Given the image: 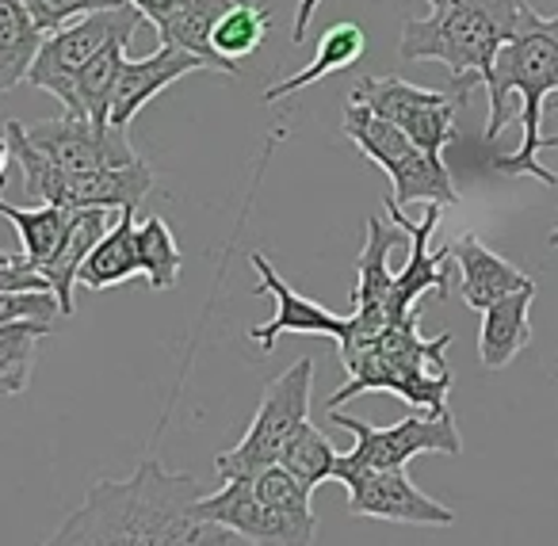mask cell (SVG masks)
<instances>
[{"instance_id": "1", "label": "cell", "mask_w": 558, "mask_h": 546, "mask_svg": "<svg viewBox=\"0 0 558 546\" xmlns=\"http://www.w3.org/2000/svg\"><path fill=\"white\" fill-rule=\"evenodd\" d=\"M203 485L142 459L123 482H96L50 543L62 546H238L245 538L195 515Z\"/></svg>"}, {"instance_id": "2", "label": "cell", "mask_w": 558, "mask_h": 546, "mask_svg": "<svg viewBox=\"0 0 558 546\" xmlns=\"http://www.w3.org/2000/svg\"><path fill=\"white\" fill-rule=\"evenodd\" d=\"M482 85L489 96V123L482 138L497 142L512 119L524 134L517 154L494 157L489 165L505 177H535L539 184L558 187V177L539 161L543 108L550 104V96H558V16H539L527 4L520 32L497 50L494 70Z\"/></svg>"}, {"instance_id": "3", "label": "cell", "mask_w": 558, "mask_h": 546, "mask_svg": "<svg viewBox=\"0 0 558 546\" xmlns=\"http://www.w3.org/2000/svg\"><path fill=\"white\" fill-rule=\"evenodd\" d=\"M433 16L405 20L398 54L405 62H440L459 104L489 77L497 50L520 32L527 0H428Z\"/></svg>"}, {"instance_id": "4", "label": "cell", "mask_w": 558, "mask_h": 546, "mask_svg": "<svg viewBox=\"0 0 558 546\" xmlns=\"http://www.w3.org/2000/svg\"><path fill=\"white\" fill-rule=\"evenodd\" d=\"M421 314L405 317L398 325H383L379 337L372 344L344 352V375L349 383L337 393H329V405H344L349 398L372 390H390L413 409L425 413H448V390H451V371H448V352L451 332L440 337H421L417 329Z\"/></svg>"}, {"instance_id": "5", "label": "cell", "mask_w": 558, "mask_h": 546, "mask_svg": "<svg viewBox=\"0 0 558 546\" xmlns=\"http://www.w3.org/2000/svg\"><path fill=\"white\" fill-rule=\"evenodd\" d=\"M341 131L356 142V149L372 165H379L390 177V199L398 207L405 203H440V207H456L459 192L451 184V172L444 161L428 157L417 142L405 131H398L390 119L375 116L372 108L349 100L341 116Z\"/></svg>"}, {"instance_id": "6", "label": "cell", "mask_w": 558, "mask_h": 546, "mask_svg": "<svg viewBox=\"0 0 558 546\" xmlns=\"http://www.w3.org/2000/svg\"><path fill=\"white\" fill-rule=\"evenodd\" d=\"M12 157L24 169V180L39 203H58V207H108V210H134L149 192H154V169L146 161L123 165V169L104 172H65L27 138L24 123H9Z\"/></svg>"}, {"instance_id": "7", "label": "cell", "mask_w": 558, "mask_h": 546, "mask_svg": "<svg viewBox=\"0 0 558 546\" xmlns=\"http://www.w3.org/2000/svg\"><path fill=\"white\" fill-rule=\"evenodd\" d=\"M311 390H314V360L303 355V360H295L283 375H276L264 386L260 409H256L241 444L215 459L218 477L222 482L226 477H256L264 466H276L299 424L311 421Z\"/></svg>"}, {"instance_id": "8", "label": "cell", "mask_w": 558, "mask_h": 546, "mask_svg": "<svg viewBox=\"0 0 558 546\" xmlns=\"http://www.w3.org/2000/svg\"><path fill=\"white\" fill-rule=\"evenodd\" d=\"M329 421L337 428H349L356 436V447L344 454H337L333 477L349 482L352 474L364 470H395L405 466L413 454H459L463 439H459L456 416L451 413H413L405 421L390 424V428H375V424L360 421V416L341 413L337 405H329Z\"/></svg>"}, {"instance_id": "9", "label": "cell", "mask_w": 558, "mask_h": 546, "mask_svg": "<svg viewBox=\"0 0 558 546\" xmlns=\"http://www.w3.org/2000/svg\"><path fill=\"white\" fill-rule=\"evenodd\" d=\"M142 24H146V16H142L134 4H119V9L88 12V16L65 24L62 32H50L47 39H43L39 54H35L27 85L50 93L54 100H62V108H65L77 73L85 70L100 50H108L111 43L134 39V32H138Z\"/></svg>"}, {"instance_id": "10", "label": "cell", "mask_w": 558, "mask_h": 546, "mask_svg": "<svg viewBox=\"0 0 558 546\" xmlns=\"http://www.w3.org/2000/svg\"><path fill=\"white\" fill-rule=\"evenodd\" d=\"M349 100L372 108L375 116L390 119L398 131H405L428 157L444 161V149L456 142V96L417 88L402 77H360L352 85Z\"/></svg>"}, {"instance_id": "11", "label": "cell", "mask_w": 558, "mask_h": 546, "mask_svg": "<svg viewBox=\"0 0 558 546\" xmlns=\"http://www.w3.org/2000/svg\"><path fill=\"white\" fill-rule=\"evenodd\" d=\"M383 207H387L390 222H395L398 230L405 233V241H410V260H405L402 271H395V287H390V302H387V325H398V321H405V317L417 314V302L425 299L428 291L448 299L451 253H448V245L433 248V233H436V226H440V203H425V218H421V222H410L390 195Z\"/></svg>"}, {"instance_id": "12", "label": "cell", "mask_w": 558, "mask_h": 546, "mask_svg": "<svg viewBox=\"0 0 558 546\" xmlns=\"http://www.w3.org/2000/svg\"><path fill=\"white\" fill-rule=\"evenodd\" d=\"M27 138L65 172H104V169H123V165H134L138 154H134L131 138H126L123 126H96L93 119H43V123L27 126Z\"/></svg>"}, {"instance_id": "13", "label": "cell", "mask_w": 558, "mask_h": 546, "mask_svg": "<svg viewBox=\"0 0 558 546\" xmlns=\"http://www.w3.org/2000/svg\"><path fill=\"white\" fill-rule=\"evenodd\" d=\"M195 515L222 527L238 531L245 543H314L318 527L299 523L291 515H283L279 508H271L268 500L256 493L253 477H226V485L218 493H203L195 500Z\"/></svg>"}, {"instance_id": "14", "label": "cell", "mask_w": 558, "mask_h": 546, "mask_svg": "<svg viewBox=\"0 0 558 546\" xmlns=\"http://www.w3.org/2000/svg\"><path fill=\"white\" fill-rule=\"evenodd\" d=\"M402 238L405 233L398 230L395 222L387 226L383 218H367V241L356 264V291H352V317H349L352 329H349V337L337 344V355L372 344L383 325H387V302H390V287H395L390 248Z\"/></svg>"}, {"instance_id": "15", "label": "cell", "mask_w": 558, "mask_h": 546, "mask_svg": "<svg viewBox=\"0 0 558 546\" xmlns=\"http://www.w3.org/2000/svg\"><path fill=\"white\" fill-rule=\"evenodd\" d=\"M349 512L367 515V520H387V523H413V527H451L456 512L428 493L413 485L405 466L395 470H364L352 474L349 482Z\"/></svg>"}, {"instance_id": "16", "label": "cell", "mask_w": 558, "mask_h": 546, "mask_svg": "<svg viewBox=\"0 0 558 546\" xmlns=\"http://www.w3.org/2000/svg\"><path fill=\"white\" fill-rule=\"evenodd\" d=\"M248 264H253L256 276H260V283H256L253 291L256 294H271V299H276V317L248 329V340H256V348H260V352H271V348H276V340L283 337V332L329 337V340H337V344L349 337V329H352L349 317H337L333 310H326L322 302L303 299L299 291H291L288 279L271 268V260L264 253H253V256H248Z\"/></svg>"}, {"instance_id": "17", "label": "cell", "mask_w": 558, "mask_h": 546, "mask_svg": "<svg viewBox=\"0 0 558 546\" xmlns=\"http://www.w3.org/2000/svg\"><path fill=\"white\" fill-rule=\"evenodd\" d=\"M199 70H215L207 58L192 54V50H180V47H169L161 43V50H154L149 58H138L131 62L126 58L123 70H119V85H116V96H111V116L108 123L111 126H131V119L154 100L157 93H165L169 85H177L180 77L187 73H199Z\"/></svg>"}, {"instance_id": "18", "label": "cell", "mask_w": 558, "mask_h": 546, "mask_svg": "<svg viewBox=\"0 0 558 546\" xmlns=\"http://www.w3.org/2000/svg\"><path fill=\"white\" fill-rule=\"evenodd\" d=\"M448 253H451V260L459 264V294H463L466 306L478 310V314L486 306H494L497 299H505V294L520 291V287H532V279H527L517 264H509L505 256H497L494 248L482 245L478 233L456 238L448 245Z\"/></svg>"}, {"instance_id": "19", "label": "cell", "mask_w": 558, "mask_h": 546, "mask_svg": "<svg viewBox=\"0 0 558 546\" xmlns=\"http://www.w3.org/2000/svg\"><path fill=\"white\" fill-rule=\"evenodd\" d=\"M532 299L535 283L520 287V291L497 299L494 306L482 310V329H478V360L489 371H501L532 344Z\"/></svg>"}, {"instance_id": "20", "label": "cell", "mask_w": 558, "mask_h": 546, "mask_svg": "<svg viewBox=\"0 0 558 546\" xmlns=\"http://www.w3.org/2000/svg\"><path fill=\"white\" fill-rule=\"evenodd\" d=\"M108 222H111L108 207H77L65 241L39 264V268H35L50 283V291L58 294V306H62L65 317L73 314V291H77L81 264L88 260V253L96 248V241L108 233Z\"/></svg>"}, {"instance_id": "21", "label": "cell", "mask_w": 558, "mask_h": 546, "mask_svg": "<svg viewBox=\"0 0 558 546\" xmlns=\"http://www.w3.org/2000/svg\"><path fill=\"white\" fill-rule=\"evenodd\" d=\"M134 276H142L138 222H134V210H119V222L108 226V233L96 241L88 260L81 264L77 287H85V291H104V287L131 283Z\"/></svg>"}, {"instance_id": "22", "label": "cell", "mask_w": 558, "mask_h": 546, "mask_svg": "<svg viewBox=\"0 0 558 546\" xmlns=\"http://www.w3.org/2000/svg\"><path fill=\"white\" fill-rule=\"evenodd\" d=\"M364 54H367V35H364V27H360V24H333V27H326V35L318 39V50H314V62L306 65V70H299L295 77L271 85L268 93H264V100L276 104V100H283V96L303 93V88L318 85V81L329 77V73L352 70V65H356Z\"/></svg>"}, {"instance_id": "23", "label": "cell", "mask_w": 558, "mask_h": 546, "mask_svg": "<svg viewBox=\"0 0 558 546\" xmlns=\"http://www.w3.org/2000/svg\"><path fill=\"white\" fill-rule=\"evenodd\" d=\"M43 39L47 32L35 24L24 0H0V96L24 85Z\"/></svg>"}, {"instance_id": "24", "label": "cell", "mask_w": 558, "mask_h": 546, "mask_svg": "<svg viewBox=\"0 0 558 546\" xmlns=\"http://www.w3.org/2000/svg\"><path fill=\"white\" fill-rule=\"evenodd\" d=\"M126 43H131V39L111 43L108 50H100V54H96L93 62L77 73V81H73V93H70V104H65V116L93 119L96 126H108L111 96H116L119 70H123V62H126Z\"/></svg>"}, {"instance_id": "25", "label": "cell", "mask_w": 558, "mask_h": 546, "mask_svg": "<svg viewBox=\"0 0 558 546\" xmlns=\"http://www.w3.org/2000/svg\"><path fill=\"white\" fill-rule=\"evenodd\" d=\"M77 207H58V203H39V207H12L0 199V218H9L20 233V256L27 268H39L50 253L65 241Z\"/></svg>"}, {"instance_id": "26", "label": "cell", "mask_w": 558, "mask_h": 546, "mask_svg": "<svg viewBox=\"0 0 558 546\" xmlns=\"http://www.w3.org/2000/svg\"><path fill=\"white\" fill-rule=\"evenodd\" d=\"M268 39V12L256 0H233L230 9L218 16L215 35H210V50L230 73H238V62L253 58Z\"/></svg>"}, {"instance_id": "27", "label": "cell", "mask_w": 558, "mask_h": 546, "mask_svg": "<svg viewBox=\"0 0 558 546\" xmlns=\"http://www.w3.org/2000/svg\"><path fill=\"white\" fill-rule=\"evenodd\" d=\"M50 329L54 321H39V317L0 325V398H20L32 386L39 340L50 337Z\"/></svg>"}, {"instance_id": "28", "label": "cell", "mask_w": 558, "mask_h": 546, "mask_svg": "<svg viewBox=\"0 0 558 546\" xmlns=\"http://www.w3.org/2000/svg\"><path fill=\"white\" fill-rule=\"evenodd\" d=\"M230 4H233V0H184V4L177 9V16H172L169 24L157 27V32H161V43H169V47H180V50H192V54L207 58V62L215 65L218 73H230L215 58V50H210V35H215V24H218V16L230 9Z\"/></svg>"}, {"instance_id": "29", "label": "cell", "mask_w": 558, "mask_h": 546, "mask_svg": "<svg viewBox=\"0 0 558 546\" xmlns=\"http://www.w3.org/2000/svg\"><path fill=\"white\" fill-rule=\"evenodd\" d=\"M279 466H288L306 489H318L322 482L333 477L337 466V447L326 439V432L314 428L311 421H303L295 428V436L288 439L283 454H279Z\"/></svg>"}, {"instance_id": "30", "label": "cell", "mask_w": 558, "mask_h": 546, "mask_svg": "<svg viewBox=\"0 0 558 546\" xmlns=\"http://www.w3.org/2000/svg\"><path fill=\"white\" fill-rule=\"evenodd\" d=\"M138 253H142V276L154 291H169L180 279V245L165 218H146L138 226Z\"/></svg>"}, {"instance_id": "31", "label": "cell", "mask_w": 558, "mask_h": 546, "mask_svg": "<svg viewBox=\"0 0 558 546\" xmlns=\"http://www.w3.org/2000/svg\"><path fill=\"white\" fill-rule=\"evenodd\" d=\"M24 4L35 16V24L50 35V32H62V27L73 24V20L88 16V12L119 9V4H126V0H24Z\"/></svg>"}, {"instance_id": "32", "label": "cell", "mask_w": 558, "mask_h": 546, "mask_svg": "<svg viewBox=\"0 0 558 546\" xmlns=\"http://www.w3.org/2000/svg\"><path fill=\"white\" fill-rule=\"evenodd\" d=\"M54 314H62L54 291H0V325L24 321V317L54 321Z\"/></svg>"}, {"instance_id": "33", "label": "cell", "mask_w": 558, "mask_h": 546, "mask_svg": "<svg viewBox=\"0 0 558 546\" xmlns=\"http://www.w3.org/2000/svg\"><path fill=\"white\" fill-rule=\"evenodd\" d=\"M131 4L149 20V24L161 27V24H169V20L177 16V9L184 4V0H131Z\"/></svg>"}, {"instance_id": "34", "label": "cell", "mask_w": 558, "mask_h": 546, "mask_svg": "<svg viewBox=\"0 0 558 546\" xmlns=\"http://www.w3.org/2000/svg\"><path fill=\"white\" fill-rule=\"evenodd\" d=\"M9 161H12V142H9V134L0 138V172L9 169Z\"/></svg>"}, {"instance_id": "35", "label": "cell", "mask_w": 558, "mask_h": 546, "mask_svg": "<svg viewBox=\"0 0 558 546\" xmlns=\"http://www.w3.org/2000/svg\"><path fill=\"white\" fill-rule=\"evenodd\" d=\"M558 108V100H550ZM543 149H558V134H543V142H539V154Z\"/></svg>"}, {"instance_id": "36", "label": "cell", "mask_w": 558, "mask_h": 546, "mask_svg": "<svg viewBox=\"0 0 558 546\" xmlns=\"http://www.w3.org/2000/svg\"><path fill=\"white\" fill-rule=\"evenodd\" d=\"M547 245H550V248H558V226H555V230L547 233Z\"/></svg>"}, {"instance_id": "37", "label": "cell", "mask_w": 558, "mask_h": 546, "mask_svg": "<svg viewBox=\"0 0 558 546\" xmlns=\"http://www.w3.org/2000/svg\"><path fill=\"white\" fill-rule=\"evenodd\" d=\"M0 260H12V253H9V248H0Z\"/></svg>"}, {"instance_id": "38", "label": "cell", "mask_w": 558, "mask_h": 546, "mask_svg": "<svg viewBox=\"0 0 558 546\" xmlns=\"http://www.w3.org/2000/svg\"><path fill=\"white\" fill-rule=\"evenodd\" d=\"M0 187H4V172H0Z\"/></svg>"}]
</instances>
